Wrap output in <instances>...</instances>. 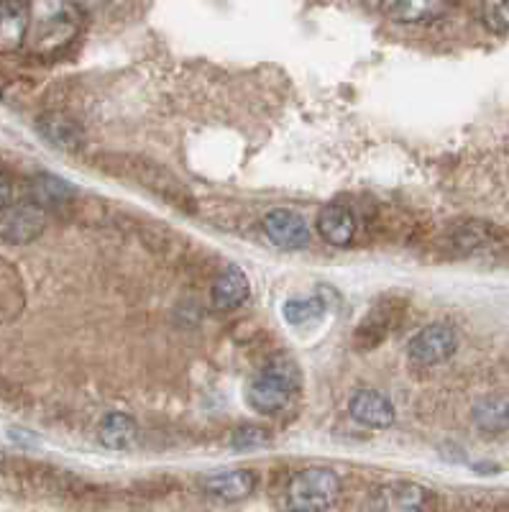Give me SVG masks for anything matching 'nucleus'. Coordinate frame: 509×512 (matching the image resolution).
Masks as SVG:
<instances>
[{"label":"nucleus","instance_id":"obj_1","mask_svg":"<svg viewBox=\"0 0 509 512\" xmlns=\"http://www.w3.org/2000/svg\"><path fill=\"white\" fill-rule=\"evenodd\" d=\"M343 482L328 466H310L290 479L284 500L292 512H325L341 500Z\"/></svg>","mask_w":509,"mask_h":512},{"label":"nucleus","instance_id":"obj_2","mask_svg":"<svg viewBox=\"0 0 509 512\" xmlns=\"http://www.w3.org/2000/svg\"><path fill=\"white\" fill-rule=\"evenodd\" d=\"M300 390V372L292 361L274 359L261 369L246 390V400L261 415H274L292 402Z\"/></svg>","mask_w":509,"mask_h":512},{"label":"nucleus","instance_id":"obj_3","mask_svg":"<svg viewBox=\"0 0 509 512\" xmlns=\"http://www.w3.org/2000/svg\"><path fill=\"white\" fill-rule=\"evenodd\" d=\"M458 349V336L446 323H433L412 336L407 344V356L415 367H438L451 359Z\"/></svg>","mask_w":509,"mask_h":512},{"label":"nucleus","instance_id":"obj_4","mask_svg":"<svg viewBox=\"0 0 509 512\" xmlns=\"http://www.w3.org/2000/svg\"><path fill=\"white\" fill-rule=\"evenodd\" d=\"M47 228V213L36 205H8L0 213V239L6 244L24 246L36 241Z\"/></svg>","mask_w":509,"mask_h":512},{"label":"nucleus","instance_id":"obj_5","mask_svg":"<svg viewBox=\"0 0 509 512\" xmlns=\"http://www.w3.org/2000/svg\"><path fill=\"white\" fill-rule=\"evenodd\" d=\"M430 492L423 484L394 479L374 489V510L376 512H425L430 505Z\"/></svg>","mask_w":509,"mask_h":512},{"label":"nucleus","instance_id":"obj_6","mask_svg":"<svg viewBox=\"0 0 509 512\" xmlns=\"http://www.w3.org/2000/svg\"><path fill=\"white\" fill-rule=\"evenodd\" d=\"M49 16L39 18L36 26V49L39 52H57V49L67 47L77 34L80 26V13L72 6H54L47 8Z\"/></svg>","mask_w":509,"mask_h":512},{"label":"nucleus","instance_id":"obj_7","mask_svg":"<svg viewBox=\"0 0 509 512\" xmlns=\"http://www.w3.org/2000/svg\"><path fill=\"white\" fill-rule=\"evenodd\" d=\"M264 233H267V239L272 241L274 246L287 251H297L305 249L310 244V228H307L305 218L295 210H272L264 216Z\"/></svg>","mask_w":509,"mask_h":512},{"label":"nucleus","instance_id":"obj_8","mask_svg":"<svg viewBox=\"0 0 509 512\" xmlns=\"http://www.w3.org/2000/svg\"><path fill=\"white\" fill-rule=\"evenodd\" d=\"M203 489L210 497L223 502H241L254 495L256 474L251 469H226V472H213L203 477Z\"/></svg>","mask_w":509,"mask_h":512},{"label":"nucleus","instance_id":"obj_9","mask_svg":"<svg viewBox=\"0 0 509 512\" xmlns=\"http://www.w3.org/2000/svg\"><path fill=\"white\" fill-rule=\"evenodd\" d=\"M36 131L49 146L59 152H77L85 144V131L75 118L64 116V113H44L36 118Z\"/></svg>","mask_w":509,"mask_h":512},{"label":"nucleus","instance_id":"obj_10","mask_svg":"<svg viewBox=\"0 0 509 512\" xmlns=\"http://www.w3.org/2000/svg\"><path fill=\"white\" fill-rule=\"evenodd\" d=\"M397 313H400V308L389 303V300H382L379 305H374L371 313L361 320L356 333H353V344H356V349L371 351L382 344L384 338L389 336V331L394 328V323H397Z\"/></svg>","mask_w":509,"mask_h":512},{"label":"nucleus","instance_id":"obj_11","mask_svg":"<svg viewBox=\"0 0 509 512\" xmlns=\"http://www.w3.org/2000/svg\"><path fill=\"white\" fill-rule=\"evenodd\" d=\"M348 410H351V418L361 425H369V428H389L394 423V405L389 402L387 395L382 392L359 390L348 402Z\"/></svg>","mask_w":509,"mask_h":512},{"label":"nucleus","instance_id":"obj_12","mask_svg":"<svg viewBox=\"0 0 509 512\" xmlns=\"http://www.w3.org/2000/svg\"><path fill=\"white\" fill-rule=\"evenodd\" d=\"M31 29V6L6 0L0 3V52H16L24 47Z\"/></svg>","mask_w":509,"mask_h":512},{"label":"nucleus","instance_id":"obj_13","mask_svg":"<svg viewBox=\"0 0 509 512\" xmlns=\"http://www.w3.org/2000/svg\"><path fill=\"white\" fill-rule=\"evenodd\" d=\"M318 231L333 246L351 244L353 233H356V218H353L351 208L343 203L325 205L318 213Z\"/></svg>","mask_w":509,"mask_h":512},{"label":"nucleus","instance_id":"obj_14","mask_svg":"<svg viewBox=\"0 0 509 512\" xmlns=\"http://www.w3.org/2000/svg\"><path fill=\"white\" fill-rule=\"evenodd\" d=\"M29 195L31 205H36V208H41L47 213L49 208H62V205L70 203V200L75 198V187L67 180H62V177L41 172V175H36L34 180H31Z\"/></svg>","mask_w":509,"mask_h":512},{"label":"nucleus","instance_id":"obj_15","mask_svg":"<svg viewBox=\"0 0 509 512\" xmlns=\"http://www.w3.org/2000/svg\"><path fill=\"white\" fill-rule=\"evenodd\" d=\"M98 438L105 448L128 451V448H134L136 441H139V425L126 413H108L100 420Z\"/></svg>","mask_w":509,"mask_h":512},{"label":"nucleus","instance_id":"obj_16","mask_svg":"<svg viewBox=\"0 0 509 512\" xmlns=\"http://www.w3.org/2000/svg\"><path fill=\"white\" fill-rule=\"evenodd\" d=\"M249 292L251 285L249 280H246V274H243L241 269H226V272L215 280L210 297H213V305L218 310H233L249 300Z\"/></svg>","mask_w":509,"mask_h":512},{"label":"nucleus","instance_id":"obj_17","mask_svg":"<svg viewBox=\"0 0 509 512\" xmlns=\"http://www.w3.org/2000/svg\"><path fill=\"white\" fill-rule=\"evenodd\" d=\"M474 425L484 436H502L509 431V397L489 395L476 402Z\"/></svg>","mask_w":509,"mask_h":512},{"label":"nucleus","instance_id":"obj_18","mask_svg":"<svg viewBox=\"0 0 509 512\" xmlns=\"http://www.w3.org/2000/svg\"><path fill=\"white\" fill-rule=\"evenodd\" d=\"M448 11V6L443 3H387L382 6L384 16H389L397 24H430V21H438L443 13Z\"/></svg>","mask_w":509,"mask_h":512},{"label":"nucleus","instance_id":"obj_19","mask_svg":"<svg viewBox=\"0 0 509 512\" xmlns=\"http://www.w3.org/2000/svg\"><path fill=\"white\" fill-rule=\"evenodd\" d=\"M284 318L292 326H305L310 320H318L325 313V300L320 295L313 297H295V300H287L282 308Z\"/></svg>","mask_w":509,"mask_h":512},{"label":"nucleus","instance_id":"obj_20","mask_svg":"<svg viewBox=\"0 0 509 512\" xmlns=\"http://www.w3.org/2000/svg\"><path fill=\"white\" fill-rule=\"evenodd\" d=\"M484 26L494 34H507L509 31V3H486L481 8Z\"/></svg>","mask_w":509,"mask_h":512},{"label":"nucleus","instance_id":"obj_21","mask_svg":"<svg viewBox=\"0 0 509 512\" xmlns=\"http://www.w3.org/2000/svg\"><path fill=\"white\" fill-rule=\"evenodd\" d=\"M264 443H269V433L264 428H254V425H246L233 436V446L236 448H256L264 446Z\"/></svg>","mask_w":509,"mask_h":512},{"label":"nucleus","instance_id":"obj_22","mask_svg":"<svg viewBox=\"0 0 509 512\" xmlns=\"http://www.w3.org/2000/svg\"><path fill=\"white\" fill-rule=\"evenodd\" d=\"M11 198H13V185H11V177L3 175L0 172V213L11 205Z\"/></svg>","mask_w":509,"mask_h":512}]
</instances>
